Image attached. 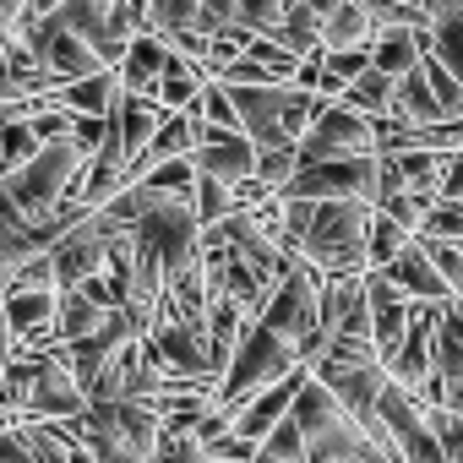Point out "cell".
Instances as JSON below:
<instances>
[{"mask_svg": "<svg viewBox=\"0 0 463 463\" xmlns=\"http://www.w3.org/2000/svg\"><path fill=\"white\" fill-rule=\"evenodd\" d=\"M196 175H207V180H218V185H246V180H257V142L251 137H229V131H213L207 120H202V147H196Z\"/></svg>", "mask_w": 463, "mask_h": 463, "instance_id": "5bb4252c", "label": "cell"}, {"mask_svg": "<svg viewBox=\"0 0 463 463\" xmlns=\"http://www.w3.org/2000/svg\"><path fill=\"white\" fill-rule=\"evenodd\" d=\"M458 463H463V458H458Z\"/></svg>", "mask_w": 463, "mask_h": 463, "instance_id": "7bdbcfd3", "label": "cell"}, {"mask_svg": "<svg viewBox=\"0 0 463 463\" xmlns=\"http://www.w3.org/2000/svg\"><path fill=\"white\" fill-rule=\"evenodd\" d=\"M306 382H311V371H295L289 382H279V387H268L262 398H251L235 420H229V436L246 441V447L257 452V447H262V441L289 420V414H295V398H300V387H306Z\"/></svg>", "mask_w": 463, "mask_h": 463, "instance_id": "9a60e30c", "label": "cell"}, {"mask_svg": "<svg viewBox=\"0 0 463 463\" xmlns=\"http://www.w3.org/2000/svg\"><path fill=\"white\" fill-rule=\"evenodd\" d=\"M322 273L311 268V262H300L279 289H273V300H268V311H262V327H273L284 344H295V354L306 360V371L327 354V338H322Z\"/></svg>", "mask_w": 463, "mask_h": 463, "instance_id": "8992f818", "label": "cell"}, {"mask_svg": "<svg viewBox=\"0 0 463 463\" xmlns=\"http://www.w3.org/2000/svg\"><path fill=\"white\" fill-rule=\"evenodd\" d=\"M284 202H382V164L349 158V164H311L284 185Z\"/></svg>", "mask_w": 463, "mask_h": 463, "instance_id": "ba28073f", "label": "cell"}, {"mask_svg": "<svg viewBox=\"0 0 463 463\" xmlns=\"http://www.w3.org/2000/svg\"><path fill=\"white\" fill-rule=\"evenodd\" d=\"M284 218H289V251L300 262H311L322 279H371L376 207H365V202H284Z\"/></svg>", "mask_w": 463, "mask_h": 463, "instance_id": "6da1fadb", "label": "cell"}, {"mask_svg": "<svg viewBox=\"0 0 463 463\" xmlns=\"http://www.w3.org/2000/svg\"><path fill=\"white\" fill-rule=\"evenodd\" d=\"M430 17H436L430 55H436V61H441L458 82H463V23H458V17H447V12H436V6H430Z\"/></svg>", "mask_w": 463, "mask_h": 463, "instance_id": "1f68e13d", "label": "cell"}, {"mask_svg": "<svg viewBox=\"0 0 463 463\" xmlns=\"http://www.w3.org/2000/svg\"><path fill=\"white\" fill-rule=\"evenodd\" d=\"M311 382H322V387L354 414V425H360L365 436L376 430L382 392L392 387V382H387V365H382V349H376V344H360V338L327 344V354L311 365Z\"/></svg>", "mask_w": 463, "mask_h": 463, "instance_id": "277c9868", "label": "cell"}, {"mask_svg": "<svg viewBox=\"0 0 463 463\" xmlns=\"http://www.w3.org/2000/svg\"><path fill=\"white\" fill-rule=\"evenodd\" d=\"M153 463H213V458H207V447H202L196 436H180V430H164V441H158V452H153Z\"/></svg>", "mask_w": 463, "mask_h": 463, "instance_id": "e575fe53", "label": "cell"}, {"mask_svg": "<svg viewBox=\"0 0 463 463\" xmlns=\"http://www.w3.org/2000/svg\"><path fill=\"white\" fill-rule=\"evenodd\" d=\"M0 463H39V458L17 441V425H12V430H0Z\"/></svg>", "mask_w": 463, "mask_h": 463, "instance_id": "f35d334b", "label": "cell"}, {"mask_svg": "<svg viewBox=\"0 0 463 463\" xmlns=\"http://www.w3.org/2000/svg\"><path fill=\"white\" fill-rule=\"evenodd\" d=\"M365 300H371V327H376V349L382 354H392L398 344H403V333H409V322H414V306L382 279V273H371L365 279Z\"/></svg>", "mask_w": 463, "mask_h": 463, "instance_id": "d6986e66", "label": "cell"}, {"mask_svg": "<svg viewBox=\"0 0 463 463\" xmlns=\"http://www.w3.org/2000/svg\"><path fill=\"white\" fill-rule=\"evenodd\" d=\"M44 153V142L33 137V126H0V175H17Z\"/></svg>", "mask_w": 463, "mask_h": 463, "instance_id": "4dcf8cb0", "label": "cell"}, {"mask_svg": "<svg viewBox=\"0 0 463 463\" xmlns=\"http://www.w3.org/2000/svg\"><path fill=\"white\" fill-rule=\"evenodd\" d=\"M109 246H115V235H109L99 218L77 223L66 241H55V246H50L55 284H61V289H82V284L104 279V268H109Z\"/></svg>", "mask_w": 463, "mask_h": 463, "instance_id": "7c38bea8", "label": "cell"}, {"mask_svg": "<svg viewBox=\"0 0 463 463\" xmlns=\"http://www.w3.org/2000/svg\"><path fill=\"white\" fill-rule=\"evenodd\" d=\"M376 447H387L398 463H452L447 447L436 441L430 420H425V403H414L403 387H387L382 392V409H376V430H371Z\"/></svg>", "mask_w": 463, "mask_h": 463, "instance_id": "52a82bcc", "label": "cell"}, {"mask_svg": "<svg viewBox=\"0 0 463 463\" xmlns=\"http://www.w3.org/2000/svg\"><path fill=\"white\" fill-rule=\"evenodd\" d=\"M0 365H6V354H0Z\"/></svg>", "mask_w": 463, "mask_h": 463, "instance_id": "b9f144b4", "label": "cell"}, {"mask_svg": "<svg viewBox=\"0 0 463 463\" xmlns=\"http://www.w3.org/2000/svg\"><path fill=\"white\" fill-rule=\"evenodd\" d=\"M44 251H50V241H44V235H28V229L17 223V213L6 207V191H0V300L17 289L23 268H28L33 257H44Z\"/></svg>", "mask_w": 463, "mask_h": 463, "instance_id": "e0dca14e", "label": "cell"}, {"mask_svg": "<svg viewBox=\"0 0 463 463\" xmlns=\"http://www.w3.org/2000/svg\"><path fill=\"white\" fill-rule=\"evenodd\" d=\"M218 82H223V88H279V77H273L268 66H257L251 55H246V61H235V66H229Z\"/></svg>", "mask_w": 463, "mask_h": 463, "instance_id": "d590c367", "label": "cell"}, {"mask_svg": "<svg viewBox=\"0 0 463 463\" xmlns=\"http://www.w3.org/2000/svg\"><path fill=\"white\" fill-rule=\"evenodd\" d=\"M344 109H354L360 120H387V115L398 109V82H392V77H382V71L371 66V71L344 93Z\"/></svg>", "mask_w": 463, "mask_h": 463, "instance_id": "83f0119b", "label": "cell"}, {"mask_svg": "<svg viewBox=\"0 0 463 463\" xmlns=\"http://www.w3.org/2000/svg\"><path fill=\"white\" fill-rule=\"evenodd\" d=\"M295 371H306V360L295 354V344H284L273 327L251 322V327H246V338H241V349H235V360H229V371H223V382H218L213 409H218L223 420H235L251 398H262L268 387L289 382Z\"/></svg>", "mask_w": 463, "mask_h": 463, "instance_id": "3957f363", "label": "cell"}, {"mask_svg": "<svg viewBox=\"0 0 463 463\" xmlns=\"http://www.w3.org/2000/svg\"><path fill=\"white\" fill-rule=\"evenodd\" d=\"M55 17L99 55L104 71H120L131 44L147 33V6H137V0H61Z\"/></svg>", "mask_w": 463, "mask_h": 463, "instance_id": "5b68a950", "label": "cell"}, {"mask_svg": "<svg viewBox=\"0 0 463 463\" xmlns=\"http://www.w3.org/2000/svg\"><path fill=\"white\" fill-rule=\"evenodd\" d=\"M300 175V153L295 147H279V153H257V180L268 185V191H279L284 196V185Z\"/></svg>", "mask_w": 463, "mask_h": 463, "instance_id": "836d02e7", "label": "cell"}, {"mask_svg": "<svg viewBox=\"0 0 463 463\" xmlns=\"http://www.w3.org/2000/svg\"><path fill=\"white\" fill-rule=\"evenodd\" d=\"M169 61H175V50H169V44H164L158 33H142V39L131 44L126 66L115 71V77H120V93L153 99V93H158V82H164V71H169Z\"/></svg>", "mask_w": 463, "mask_h": 463, "instance_id": "44dd1931", "label": "cell"}, {"mask_svg": "<svg viewBox=\"0 0 463 463\" xmlns=\"http://www.w3.org/2000/svg\"><path fill=\"white\" fill-rule=\"evenodd\" d=\"M387 164L398 175V196H430V202H441V180H447V158L441 153H398Z\"/></svg>", "mask_w": 463, "mask_h": 463, "instance_id": "cb8c5ba5", "label": "cell"}, {"mask_svg": "<svg viewBox=\"0 0 463 463\" xmlns=\"http://www.w3.org/2000/svg\"><path fill=\"white\" fill-rule=\"evenodd\" d=\"M12 349H17V338H12V322H6V306H0V354L12 360Z\"/></svg>", "mask_w": 463, "mask_h": 463, "instance_id": "ab89813d", "label": "cell"}, {"mask_svg": "<svg viewBox=\"0 0 463 463\" xmlns=\"http://www.w3.org/2000/svg\"><path fill=\"white\" fill-rule=\"evenodd\" d=\"M33 55H39V71L44 77H55L61 88H71V82H88V77H99L104 66H99V55L55 17V6H50V17H44V28L33 33Z\"/></svg>", "mask_w": 463, "mask_h": 463, "instance_id": "4fadbf2b", "label": "cell"}, {"mask_svg": "<svg viewBox=\"0 0 463 463\" xmlns=\"http://www.w3.org/2000/svg\"><path fill=\"white\" fill-rule=\"evenodd\" d=\"M436 33V28H430ZM430 33H414V28H382L376 44H371V66L392 82H403L409 71H420V61L430 55Z\"/></svg>", "mask_w": 463, "mask_h": 463, "instance_id": "ffe728a7", "label": "cell"}, {"mask_svg": "<svg viewBox=\"0 0 463 463\" xmlns=\"http://www.w3.org/2000/svg\"><path fill=\"white\" fill-rule=\"evenodd\" d=\"M229 99H235L241 126L257 142V153H279V147H295L300 153L306 131L327 109V99H317V93H306L295 82H279V88H229Z\"/></svg>", "mask_w": 463, "mask_h": 463, "instance_id": "7a4b0ae2", "label": "cell"}, {"mask_svg": "<svg viewBox=\"0 0 463 463\" xmlns=\"http://www.w3.org/2000/svg\"><path fill=\"white\" fill-rule=\"evenodd\" d=\"M142 354L164 371V382H213V344H207V322H164L153 338H142Z\"/></svg>", "mask_w": 463, "mask_h": 463, "instance_id": "9c48e42d", "label": "cell"}, {"mask_svg": "<svg viewBox=\"0 0 463 463\" xmlns=\"http://www.w3.org/2000/svg\"><path fill=\"white\" fill-rule=\"evenodd\" d=\"M0 61H6V44H0Z\"/></svg>", "mask_w": 463, "mask_h": 463, "instance_id": "60d3db41", "label": "cell"}, {"mask_svg": "<svg viewBox=\"0 0 463 463\" xmlns=\"http://www.w3.org/2000/svg\"><path fill=\"white\" fill-rule=\"evenodd\" d=\"M109 317L82 295V289H61V306H55V344H82V338H93L99 327H104Z\"/></svg>", "mask_w": 463, "mask_h": 463, "instance_id": "484cf974", "label": "cell"}, {"mask_svg": "<svg viewBox=\"0 0 463 463\" xmlns=\"http://www.w3.org/2000/svg\"><path fill=\"white\" fill-rule=\"evenodd\" d=\"M409 246H414L409 229H398L387 213H376V223H371V273H387V268H392Z\"/></svg>", "mask_w": 463, "mask_h": 463, "instance_id": "f1b7e54d", "label": "cell"}, {"mask_svg": "<svg viewBox=\"0 0 463 463\" xmlns=\"http://www.w3.org/2000/svg\"><path fill=\"white\" fill-rule=\"evenodd\" d=\"M17 289H61V284H55V262H50V251H44V257H33V262L23 268Z\"/></svg>", "mask_w": 463, "mask_h": 463, "instance_id": "8d00e7d4", "label": "cell"}, {"mask_svg": "<svg viewBox=\"0 0 463 463\" xmlns=\"http://www.w3.org/2000/svg\"><path fill=\"white\" fill-rule=\"evenodd\" d=\"M354 311H365V279H327L322 284V338L333 344Z\"/></svg>", "mask_w": 463, "mask_h": 463, "instance_id": "4316f807", "label": "cell"}, {"mask_svg": "<svg viewBox=\"0 0 463 463\" xmlns=\"http://www.w3.org/2000/svg\"><path fill=\"white\" fill-rule=\"evenodd\" d=\"M164 120H169V109L158 104V99H137V93H120V104H115V131H120V147L137 158V153H147V142L164 131Z\"/></svg>", "mask_w": 463, "mask_h": 463, "instance_id": "7402d4cb", "label": "cell"}, {"mask_svg": "<svg viewBox=\"0 0 463 463\" xmlns=\"http://www.w3.org/2000/svg\"><path fill=\"white\" fill-rule=\"evenodd\" d=\"M441 202H458L463 207V153L447 158V180H441Z\"/></svg>", "mask_w": 463, "mask_h": 463, "instance_id": "74e56055", "label": "cell"}, {"mask_svg": "<svg viewBox=\"0 0 463 463\" xmlns=\"http://www.w3.org/2000/svg\"><path fill=\"white\" fill-rule=\"evenodd\" d=\"M322 28H327V6H311V0H289V17H284V28L273 33L295 61H311V55H322Z\"/></svg>", "mask_w": 463, "mask_h": 463, "instance_id": "603a6c76", "label": "cell"}, {"mask_svg": "<svg viewBox=\"0 0 463 463\" xmlns=\"http://www.w3.org/2000/svg\"><path fill=\"white\" fill-rule=\"evenodd\" d=\"M115 104H120V77H115V71H99V77H88V82L61 88V109L88 115V120H109Z\"/></svg>", "mask_w": 463, "mask_h": 463, "instance_id": "d4e9b609", "label": "cell"}, {"mask_svg": "<svg viewBox=\"0 0 463 463\" xmlns=\"http://www.w3.org/2000/svg\"><path fill=\"white\" fill-rule=\"evenodd\" d=\"M191 115H202L213 131L246 137V126H241V109H235V99H229V88H223V82H207V93L196 99V109H191Z\"/></svg>", "mask_w": 463, "mask_h": 463, "instance_id": "f546056e", "label": "cell"}, {"mask_svg": "<svg viewBox=\"0 0 463 463\" xmlns=\"http://www.w3.org/2000/svg\"><path fill=\"white\" fill-rule=\"evenodd\" d=\"M349 158H376V131L354 109L327 104L322 120L300 142V169H311V164H349Z\"/></svg>", "mask_w": 463, "mask_h": 463, "instance_id": "30bf717a", "label": "cell"}, {"mask_svg": "<svg viewBox=\"0 0 463 463\" xmlns=\"http://www.w3.org/2000/svg\"><path fill=\"white\" fill-rule=\"evenodd\" d=\"M88 414V392L77 387L71 365H66V349H44L39 354V387H33V403H28V420L39 425H71Z\"/></svg>", "mask_w": 463, "mask_h": 463, "instance_id": "8fae6325", "label": "cell"}, {"mask_svg": "<svg viewBox=\"0 0 463 463\" xmlns=\"http://www.w3.org/2000/svg\"><path fill=\"white\" fill-rule=\"evenodd\" d=\"M382 279H387L409 306H452V289H447V279L436 273V262H430V251H425L420 241H414Z\"/></svg>", "mask_w": 463, "mask_h": 463, "instance_id": "2e32d148", "label": "cell"}, {"mask_svg": "<svg viewBox=\"0 0 463 463\" xmlns=\"http://www.w3.org/2000/svg\"><path fill=\"white\" fill-rule=\"evenodd\" d=\"M371 44H376V12H371V0H333V6H327V28H322V55L371 50Z\"/></svg>", "mask_w": 463, "mask_h": 463, "instance_id": "ac0fdd59", "label": "cell"}, {"mask_svg": "<svg viewBox=\"0 0 463 463\" xmlns=\"http://www.w3.org/2000/svg\"><path fill=\"white\" fill-rule=\"evenodd\" d=\"M420 241H430V246H463V207L458 202H436L430 218H425V229H420Z\"/></svg>", "mask_w": 463, "mask_h": 463, "instance_id": "d6a6232c", "label": "cell"}]
</instances>
